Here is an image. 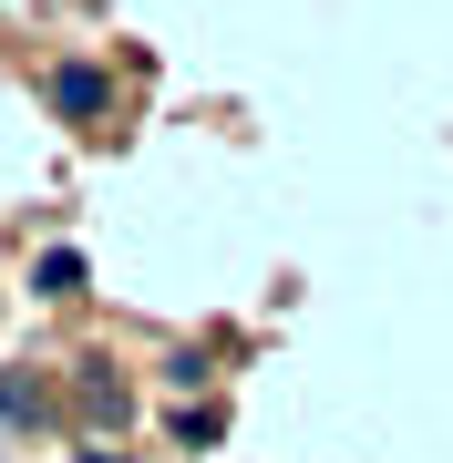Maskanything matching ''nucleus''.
<instances>
[{"label": "nucleus", "instance_id": "f257e3e1", "mask_svg": "<svg viewBox=\"0 0 453 463\" xmlns=\"http://www.w3.org/2000/svg\"><path fill=\"white\" fill-rule=\"evenodd\" d=\"M42 93H52V114H62V124H103V103H114V83H103L93 62H52Z\"/></svg>", "mask_w": 453, "mask_h": 463}, {"label": "nucleus", "instance_id": "f03ea898", "mask_svg": "<svg viewBox=\"0 0 453 463\" xmlns=\"http://www.w3.org/2000/svg\"><path fill=\"white\" fill-rule=\"evenodd\" d=\"M72 402H83V422H103V432H114L124 412H135V392L114 381V361H83V381H72Z\"/></svg>", "mask_w": 453, "mask_h": 463}, {"label": "nucleus", "instance_id": "7ed1b4c3", "mask_svg": "<svg viewBox=\"0 0 453 463\" xmlns=\"http://www.w3.org/2000/svg\"><path fill=\"white\" fill-rule=\"evenodd\" d=\"M83 279H93V268H83V248H52V258L32 268V288H42V298H83Z\"/></svg>", "mask_w": 453, "mask_h": 463}, {"label": "nucleus", "instance_id": "20e7f679", "mask_svg": "<svg viewBox=\"0 0 453 463\" xmlns=\"http://www.w3.org/2000/svg\"><path fill=\"white\" fill-rule=\"evenodd\" d=\"M72 463H124V453H72Z\"/></svg>", "mask_w": 453, "mask_h": 463}]
</instances>
